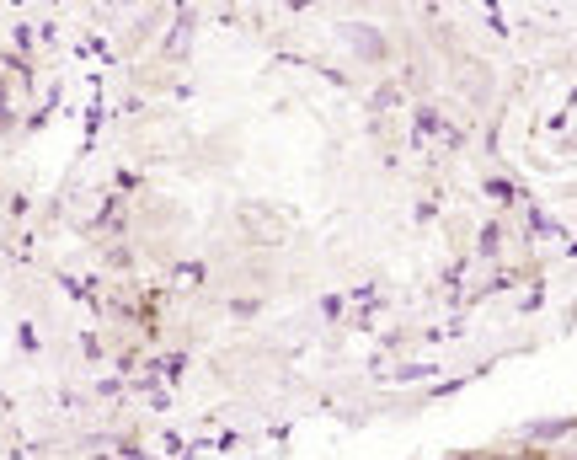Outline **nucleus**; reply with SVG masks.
I'll return each mask as SVG.
<instances>
[{
	"label": "nucleus",
	"mask_w": 577,
	"mask_h": 460,
	"mask_svg": "<svg viewBox=\"0 0 577 460\" xmlns=\"http://www.w3.org/2000/svg\"><path fill=\"white\" fill-rule=\"evenodd\" d=\"M577 418H551V423H529L524 428V439H561V434H572Z\"/></svg>",
	"instance_id": "1"
},
{
	"label": "nucleus",
	"mask_w": 577,
	"mask_h": 460,
	"mask_svg": "<svg viewBox=\"0 0 577 460\" xmlns=\"http://www.w3.org/2000/svg\"><path fill=\"white\" fill-rule=\"evenodd\" d=\"M481 252H487V257L497 252V225H487V230H481Z\"/></svg>",
	"instance_id": "2"
}]
</instances>
